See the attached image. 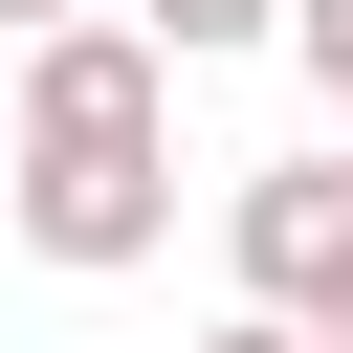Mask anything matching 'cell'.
<instances>
[{"mask_svg":"<svg viewBox=\"0 0 353 353\" xmlns=\"http://www.w3.org/2000/svg\"><path fill=\"white\" fill-rule=\"evenodd\" d=\"M132 22H154L176 66H221V44H287V0H132Z\"/></svg>","mask_w":353,"mask_h":353,"instance_id":"obj_3","label":"cell"},{"mask_svg":"<svg viewBox=\"0 0 353 353\" xmlns=\"http://www.w3.org/2000/svg\"><path fill=\"white\" fill-rule=\"evenodd\" d=\"M221 265H243V309L309 331V309L353 287V154H265V176L221 199Z\"/></svg>","mask_w":353,"mask_h":353,"instance_id":"obj_2","label":"cell"},{"mask_svg":"<svg viewBox=\"0 0 353 353\" xmlns=\"http://www.w3.org/2000/svg\"><path fill=\"white\" fill-rule=\"evenodd\" d=\"M44 22H88V0H0V44H44Z\"/></svg>","mask_w":353,"mask_h":353,"instance_id":"obj_6","label":"cell"},{"mask_svg":"<svg viewBox=\"0 0 353 353\" xmlns=\"http://www.w3.org/2000/svg\"><path fill=\"white\" fill-rule=\"evenodd\" d=\"M199 353H331V331H287V309H221V331H199Z\"/></svg>","mask_w":353,"mask_h":353,"instance_id":"obj_5","label":"cell"},{"mask_svg":"<svg viewBox=\"0 0 353 353\" xmlns=\"http://www.w3.org/2000/svg\"><path fill=\"white\" fill-rule=\"evenodd\" d=\"M331 154H353V132H331Z\"/></svg>","mask_w":353,"mask_h":353,"instance_id":"obj_8","label":"cell"},{"mask_svg":"<svg viewBox=\"0 0 353 353\" xmlns=\"http://www.w3.org/2000/svg\"><path fill=\"white\" fill-rule=\"evenodd\" d=\"M309 331H331V353H353V287H331V309H309Z\"/></svg>","mask_w":353,"mask_h":353,"instance_id":"obj_7","label":"cell"},{"mask_svg":"<svg viewBox=\"0 0 353 353\" xmlns=\"http://www.w3.org/2000/svg\"><path fill=\"white\" fill-rule=\"evenodd\" d=\"M287 66H309V110L353 132V0H287Z\"/></svg>","mask_w":353,"mask_h":353,"instance_id":"obj_4","label":"cell"},{"mask_svg":"<svg viewBox=\"0 0 353 353\" xmlns=\"http://www.w3.org/2000/svg\"><path fill=\"white\" fill-rule=\"evenodd\" d=\"M0 221H22V265H66V287H110V265L176 243V44H154L132 0H88V22L22 44Z\"/></svg>","mask_w":353,"mask_h":353,"instance_id":"obj_1","label":"cell"}]
</instances>
